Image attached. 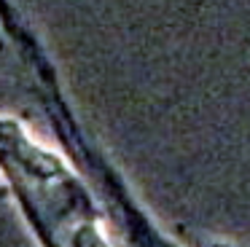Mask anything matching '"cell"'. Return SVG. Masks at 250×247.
Wrapping results in <instances>:
<instances>
[{"instance_id": "1", "label": "cell", "mask_w": 250, "mask_h": 247, "mask_svg": "<svg viewBox=\"0 0 250 247\" xmlns=\"http://www.w3.org/2000/svg\"><path fill=\"white\" fill-rule=\"evenodd\" d=\"M205 247H250V245H239V242H229V239H212Z\"/></svg>"}]
</instances>
